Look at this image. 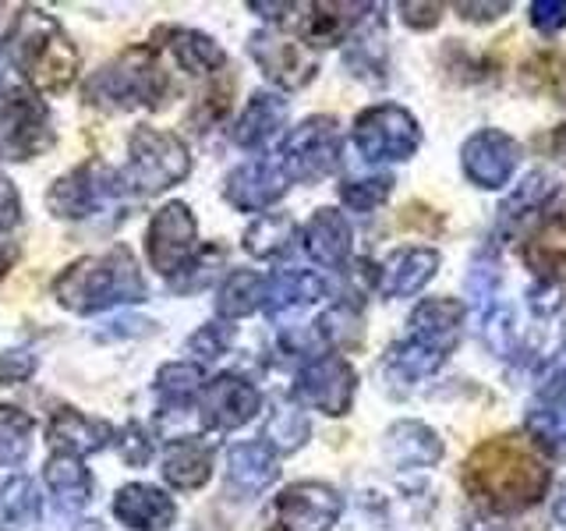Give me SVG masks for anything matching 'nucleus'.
I'll use <instances>...</instances> for the list:
<instances>
[{"label":"nucleus","instance_id":"nucleus-1","mask_svg":"<svg viewBox=\"0 0 566 531\" xmlns=\"http://www.w3.org/2000/svg\"><path fill=\"white\" fill-rule=\"evenodd\" d=\"M553 471L527 436L503 433L468 454L460 468V486L489 513H524L548 492Z\"/></svg>","mask_w":566,"mask_h":531},{"label":"nucleus","instance_id":"nucleus-2","mask_svg":"<svg viewBox=\"0 0 566 531\" xmlns=\"http://www.w3.org/2000/svg\"><path fill=\"white\" fill-rule=\"evenodd\" d=\"M4 50L25 85L40 93H64L78 79V50L64 25L43 8H18Z\"/></svg>","mask_w":566,"mask_h":531},{"label":"nucleus","instance_id":"nucleus-3","mask_svg":"<svg viewBox=\"0 0 566 531\" xmlns=\"http://www.w3.org/2000/svg\"><path fill=\"white\" fill-rule=\"evenodd\" d=\"M146 294L149 288L138 270V259L124 244L99 256L75 259L53 280V298L75 315H96L106 309L138 305V301H146Z\"/></svg>","mask_w":566,"mask_h":531},{"label":"nucleus","instance_id":"nucleus-4","mask_svg":"<svg viewBox=\"0 0 566 531\" xmlns=\"http://www.w3.org/2000/svg\"><path fill=\"white\" fill-rule=\"evenodd\" d=\"M170 93L167 71L159 67L156 46H132L120 58L106 61L99 71L85 79V103L99 111H138V106H159Z\"/></svg>","mask_w":566,"mask_h":531},{"label":"nucleus","instance_id":"nucleus-5","mask_svg":"<svg viewBox=\"0 0 566 531\" xmlns=\"http://www.w3.org/2000/svg\"><path fill=\"white\" fill-rule=\"evenodd\" d=\"M191 174V153L174 132L142 124L128 138V167L120 170L132 195H159Z\"/></svg>","mask_w":566,"mask_h":531},{"label":"nucleus","instance_id":"nucleus-6","mask_svg":"<svg viewBox=\"0 0 566 531\" xmlns=\"http://www.w3.org/2000/svg\"><path fill=\"white\" fill-rule=\"evenodd\" d=\"M57 132L50 124V106L22 82L0 79V159L22 164L46 153Z\"/></svg>","mask_w":566,"mask_h":531},{"label":"nucleus","instance_id":"nucleus-7","mask_svg":"<svg viewBox=\"0 0 566 531\" xmlns=\"http://www.w3.org/2000/svg\"><path fill=\"white\" fill-rule=\"evenodd\" d=\"M124 195L132 191L124 185L120 170H106L103 164H82L50 185L46 209L57 220H93L96 212L114 206Z\"/></svg>","mask_w":566,"mask_h":531},{"label":"nucleus","instance_id":"nucleus-8","mask_svg":"<svg viewBox=\"0 0 566 531\" xmlns=\"http://www.w3.org/2000/svg\"><path fill=\"white\" fill-rule=\"evenodd\" d=\"M340 124L329 114L305 117L287 132L280 146V164L291 181H323L340 167Z\"/></svg>","mask_w":566,"mask_h":531},{"label":"nucleus","instance_id":"nucleus-9","mask_svg":"<svg viewBox=\"0 0 566 531\" xmlns=\"http://www.w3.org/2000/svg\"><path fill=\"white\" fill-rule=\"evenodd\" d=\"M354 146L371 164L411 159L421 146V128L411 111L397 103H376L354 117Z\"/></svg>","mask_w":566,"mask_h":531},{"label":"nucleus","instance_id":"nucleus-10","mask_svg":"<svg viewBox=\"0 0 566 531\" xmlns=\"http://www.w3.org/2000/svg\"><path fill=\"white\" fill-rule=\"evenodd\" d=\"M146 256L159 277H177L199 256V223L188 202H167L153 212L146 230Z\"/></svg>","mask_w":566,"mask_h":531},{"label":"nucleus","instance_id":"nucleus-11","mask_svg":"<svg viewBox=\"0 0 566 531\" xmlns=\"http://www.w3.org/2000/svg\"><path fill=\"white\" fill-rule=\"evenodd\" d=\"M248 53H252L255 64L262 67V75L270 79L273 85L287 88V93H294V88H305L318 75L315 50L301 40V35H291V32H280V29L252 32V40H248Z\"/></svg>","mask_w":566,"mask_h":531},{"label":"nucleus","instance_id":"nucleus-12","mask_svg":"<svg viewBox=\"0 0 566 531\" xmlns=\"http://www.w3.org/2000/svg\"><path fill=\"white\" fill-rule=\"evenodd\" d=\"M344 510L340 492L326 482H294L270 507L265 531H329Z\"/></svg>","mask_w":566,"mask_h":531},{"label":"nucleus","instance_id":"nucleus-13","mask_svg":"<svg viewBox=\"0 0 566 531\" xmlns=\"http://www.w3.org/2000/svg\"><path fill=\"white\" fill-rule=\"evenodd\" d=\"M354 389H358V372H354V365L344 354H323V358L308 362L297 372L294 397L329 418H340L350 412Z\"/></svg>","mask_w":566,"mask_h":531},{"label":"nucleus","instance_id":"nucleus-14","mask_svg":"<svg viewBox=\"0 0 566 531\" xmlns=\"http://www.w3.org/2000/svg\"><path fill=\"white\" fill-rule=\"evenodd\" d=\"M521 164L517 138L503 128H482L460 146V167L474 188H503Z\"/></svg>","mask_w":566,"mask_h":531},{"label":"nucleus","instance_id":"nucleus-15","mask_svg":"<svg viewBox=\"0 0 566 531\" xmlns=\"http://www.w3.org/2000/svg\"><path fill=\"white\" fill-rule=\"evenodd\" d=\"M259 407H262V394L255 389V383H248L238 372H223V376L206 383L199 397V418L206 429L234 433L259 415Z\"/></svg>","mask_w":566,"mask_h":531},{"label":"nucleus","instance_id":"nucleus-16","mask_svg":"<svg viewBox=\"0 0 566 531\" xmlns=\"http://www.w3.org/2000/svg\"><path fill=\"white\" fill-rule=\"evenodd\" d=\"M287 188H291V177L283 170L280 156L276 159L259 156V159H248V164L227 174L223 195H227V202L241 212H262L273 202H280L283 195H287Z\"/></svg>","mask_w":566,"mask_h":531},{"label":"nucleus","instance_id":"nucleus-17","mask_svg":"<svg viewBox=\"0 0 566 531\" xmlns=\"http://www.w3.org/2000/svg\"><path fill=\"white\" fill-rule=\"evenodd\" d=\"M521 259L527 270L545 283L566 280V199L563 195L548 206V212L521 244Z\"/></svg>","mask_w":566,"mask_h":531},{"label":"nucleus","instance_id":"nucleus-18","mask_svg":"<svg viewBox=\"0 0 566 531\" xmlns=\"http://www.w3.org/2000/svg\"><path fill=\"white\" fill-rule=\"evenodd\" d=\"M376 8L379 4H329V0H323V4H301V11H305V14L294 18L297 35L312 50L347 43L354 35V29H358Z\"/></svg>","mask_w":566,"mask_h":531},{"label":"nucleus","instance_id":"nucleus-19","mask_svg":"<svg viewBox=\"0 0 566 531\" xmlns=\"http://www.w3.org/2000/svg\"><path fill=\"white\" fill-rule=\"evenodd\" d=\"M117 429L111 421L103 418H93V415H82L75 407H57V412L50 415V425H46V439L53 450L61 454H71V457H88V454H99L114 442Z\"/></svg>","mask_w":566,"mask_h":531},{"label":"nucleus","instance_id":"nucleus-20","mask_svg":"<svg viewBox=\"0 0 566 531\" xmlns=\"http://www.w3.org/2000/svg\"><path fill=\"white\" fill-rule=\"evenodd\" d=\"M114 518L132 531H167L177 518V503L164 489L146 482H128L114 492Z\"/></svg>","mask_w":566,"mask_h":531},{"label":"nucleus","instance_id":"nucleus-21","mask_svg":"<svg viewBox=\"0 0 566 531\" xmlns=\"http://www.w3.org/2000/svg\"><path fill=\"white\" fill-rule=\"evenodd\" d=\"M436 273H439L436 248H418V244L394 248V252L379 262V294L382 298L418 294Z\"/></svg>","mask_w":566,"mask_h":531},{"label":"nucleus","instance_id":"nucleus-22","mask_svg":"<svg viewBox=\"0 0 566 531\" xmlns=\"http://www.w3.org/2000/svg\"><path fill=\"white\" fill-rule=\"evenodd\" d=\"M329 294V283L312 273V270H283L280 277L270 280V291H265V315L273 319L276 326L291 323L301 312H308Z\"/></svg>","mask_w":566,"mask_h":531},{"label":"nucleus","instance_id":"nucleus-23","mask_svg":"<svg viewBox=\"0 0 566 531\" xmlns=\"http://www.w3.org/2000/svg\"><path fill=\"white\" fill-rule=\"evenodd\" d=\"M556 199L559 188L545 174H527L517 191L503 199L500 212H495V238H517V230H524L531 220H542Z\"/></svg>","mask_w":566,"mask_h":531},{"label":"nucleus","instance_id":"nucleus-24","mask_svg":"<svg viewBox=\"0 0 566 531\" xmlns=\"http://www.w3.org/2000/svg\"><path fill=\"white\" fill-rule=\"evenodd\" d=\"M280 478L276 450L265 442H238L227 450V489L238 492L241 500L265 492Z\"/></svg>","mask_w":566,"mask_h":531},{"label":"nucleus","instance_id":"nucleus-25","mask_svg":"<svg viewBox=\"0 0 566 531\" xmlns=\"http://www.w3.org/2000/svg\"><path fill=\"white\" fill-rule=\"evenodd\" d=\"M212 460H217V447L206 436H177L164 450V478L167 486L195 492L212 478Z\"/></svg>","mask_w":566,"mask_h":531},{"label":"nucleus","instance_id":"nucleus-26","mask_svg":"<svg viewBox=\"0 0 566 531\" xmlns=\"http://www.w3.org/2000/svg\"><path fill=\"white\" fill-rule=\"evenodd\" d=\"M382 8L371 11L365 22L354 29L344 50V64L354 79H361L368 85H382L386 82V67H389V46H386V25L379 18Z\"/></svg>","mask_w":566,"mask_h":531},{"label":"nucleus","instance_id":"nucleus-27","mask_svg":"<svg viewBox=\"0 0 566 531\" xmlns=\"http://www.w3.org/2000/svg\"><path fill=\"white\" fill-rule=\"evenodd\" d=\"M382 450L394 468H432L442 460V439L424 421H397L382 436Z\"/></svg>","mask_w":566,"mask_h":531},{"label":"nucleus","instance_id":"nucleus-28","mask_svg":"<svg viewBox=\"0 0 566 531\" xmlns=\"http://www.w3.org/2000/svg\"><path fill=\"white\" fill-rule=\"evenodd\" d=\"M460 323H464V305L457 298H424L411 312V336L450 358V351L460 344Z\"/></svg>","mask_w":566,"mask_h":531},{"label":"nucleus","instance_id":"nucleus-29","mask_svg":"<svg viewBox=\"0 0 566 531\" xmlns=\"http://www.w3.org/2000/svg\"><path fill=\"white\" fill-rule=\"evenodd\" d=\"M350 244H354V230L344 212H336L329 206L312 212V220L305 223V252L318 266L340 270V266H347V259H350Z\"/></svg>","mask_w":566,"mask_h":531},{"label":"nucleus","instance_id":"nucleus-30","mask_svg":"<svg viewBox=\"0 0 566 531\" xmlns=\"http://www.w3.org/2000/svg\"><path fill=\"white\" fill-rule=\"evenodd\" d=\"M156 40H164V50L188 75H220L227 67L223 46L199 29H159Z\"/></svg>","mask_w":566,"mask_h":531},{"label":"nucleus","instance_id":"nucleus-31","mask_svg":"<svg viewBox=\"0 0 566 531\" xmlns=\"http://www.w3.org/2000/svg\"><path fill=\"white\" fill-rule=\"evenodd\" d=\"M43 482L50 486L57 507L67 510V513L85 510L88 503H93V475H88V468L82 465V457H71V454L53 450L46 457Z\"/></svg>","mask_w":566,"mask_h":531},{"label":"nucleus","instance_id":"nucleus-32","mask_svg":"<svg viewBox=\"0 0 566 531\" xmlns=\"http://www.w3.org/2000/svg\"><path fill=\"white\" fill-rule=\"evenodd\" d=\"M283 121H287V100L276 93H262L259 88V93L248 100L241 117L234 121L230 138H234L241 149H259L283 128Z\"/></svg>","mask_w":566,"mask_h":531},{"label":"nucleus","instance_id":"nucleus-33","mask_svg":"<svg viewBox=\"0 0 566 531\" xmlns=\"http://www.w3.org/2000/svg\"><path fill=\"white\" fill-rule=\"evenodd\" d=\"M0 531H43V496L29 475L0 486Z\"/></svg>","mask_w":566,"mask_h":531},{"label":"nucleus","instance_id":"nucleus-34","mask_svg":"<svg viewBox=\"0 0 566 531\" xmlns=\"http://www.w3.org/2000/svg\"><path fill=\"white\" fill-rule=\"evenodd\" d=\"M206 389V368L199 362H170L156 372V397L164 412H181L191 400H199Z\"/></svg>","mask_w":566,"mask_h":531},{"label":"nucleus","instance_id":"nucleus-35","mask_svg":"<svg viewBox=\"0 0 566 531\" xmlns=\"http://www.w3.org/2000/svg\"><path fill=\"white\" fill-rule=\"evenodd\" d=\"M297 223L283 212H265V217L252 220L244 230V252L255 259H280L294 248Z\"/></svg>","mask_w":566,"mask_h":531},{"label":"nucleus","instance_id":"nucleus-36","mask_svg":"<svg viewBox=\"0 0 566 531\" xmlns=\"http://www.w3.org/2000/svg\"><path fill=\"white\" fill-rule=\"evenodd\" d=\"M442 365H447V354H439L436 347H424L421 341H415V336L386 351V376L394 383L411 386L418 379H429Z\"/></svg>","mask_w":566,"mask_h":531},{"label":"nucleus","instance_id":"nucleus-37","mask_svg":"<svg viewBox=\"0 0 566 531\" xmlns=\"http://www.w3.org/2000/svg\"><path fill=\"white\" fill-rule=\"evenodd\" d=\"M265 283L255 270H234L223 283H220V294H217V312L223 319H244L259 309H265Z\"/></svg>","mask_w":566,"mask_h":531},{"label":"nucleus","instance_id":"nucleus-38","mask_svg":"<svg viewBox=\"0 0 566 531\" xmlns=\"http://www.w3.org/2000/svg\"><path fill=\"white\" fill-rule=\"evenodd\" d=\"M308 418L297 412L291 400H273V412L265 418V429H262V442L273 447L276 454H291L301 450L308 439Z\"/></svg>","mask_w":566,"mask_h":531},{"label":"nucleus","instance_id":"nucleus-39","mask_svg":"<svg viewBox=\"0 0 566 531\" xmlns=\"http://www.w3.org/2000/svg\"><path fill=\"white\" fill-rule=\"evenodd\" d=\"M35 421L14 404H0V468H18L32 454Z\"/></svg>","mask_w":566,"mask_h":531},{"label":"nucleus","instance_id":"nucleus-40","mask_svg":"<svg viewBox=\"0 0 566 531\" xmlns=\"http://www.w3.org/2000/svg\"><path fill=\"white\" fill-rule=\"evenodd\" d=\"M318 344H333V347H358L361 344V309L358 301H340L323 312V319L315 323Z\"/></svg>","mask_w":566,"mask_h":531},{"label":"nucleus","instance_id":"nucleus-41","mask_svg":"<svg viewBox=\"0 0 566 531\" xmlns=\"http://www.w3.org/2000/svg\"><path fill=\"white\" fill-rule=\"evenodd\" d=\"M524 433L538 447L542 457H566V415L563 412L538 407V412L527 415Z\"/></svg>","mask_w":566,"mask_h":531},{"label":"nucleus","instance_id":"nucleus-42","mask_svg":"<svg viewBox=\"0 0 566 531\" xmlns=\"http://www.w3.org/2000/svg\"><path fill=\"white\" fill-rule=\"evenodd\" d=\"M394 191V174H368V177H350L340 185V202L354 212H368L389 199Z\"/></svg>","mask_w":566,"mask_h":531},{"label":"nucleus","instance_id":"nucleus-43","mask_svg":"<svg viewBox=\"0 0 566 531\" xmlns=\"http://www.w3.org/2000/svg\"><path fill=\"white\" fill-rule=\"evenodd\" d=\"M482 341L495 358H513V351H517V315L510 305H495L485 312Z\"/></svg>","mask_w":566,"mask_h":531},{"label":"nucleus","instance_id":"nucleus-44","mask_svg":"<svg viewBox=\"0 0 566 531\" xmlns=\"http://www.w3.org/2000/svg\"><path fill=\"white\" fill-rule=\"evenodd\" d=\"M223 259H227V252L220 244H212V248H206V252H199L195 256L181 273H177L170 283H174V291H181V294H195V291H202L206 283H212V277H217V270L223 266Z\"/></svg>","mask_w":566,"mask_h":531},{"label":"nucleus","instance_id":"nucleus-45","mask_svg":"<svg viewBox=\"0 0 566 531\" xmlns=\"http://www.w3.org/2000/svg\"><path fill=\"white\" fill-rule=\"evenodd\" d=\"M114 447H117L124 465H132V468H146L149 460H153V454H156L153 433L142 421H128V425H124V429L114 436Z\"/></svg>","mask_w":566,"mask_h":531},{"label":"nucleus","instance_id":"nucleus-46","mask_svg":"<svg viewBox=\"0 0 566 531\" xmlns=\"http://www.w3.org/2000/svg\"><path fill=\"white\" fill-rule=\"evenodd\" d=\"M230 344H234V326H227V323H206L199 333H191L188 354H195L199 362H217L220 354H227Z\"/></svg>","mask_w":566,"mask_h":531},{"label":"nucleus","instance_id":"nucleus-47","mask_svg":"<svg viewBox=\"0 0 566 531\" xmlns=\"http://www.w3.org/2000/svg\"><path fill=\"white\" fill-rule=\"evenodd\" d=\"M40 368V358L32 351L22 347H11L0 354V386H18V383H29Z\"/></svg>","mask_w":566,"mask_h":531},{"label":"nucleus","instance_id":"nucleus-48","mask_svg":"<svg viewBox=\"0 0 566 531\" xmlns=\"http://www.w3.org/2000/svg\"><path fill=\"white\" fill-rule=\"evenodd\" d=\"M538 400L545 407H556V412H563V407H566V326H563V354H559V362L553 365V372L545 376V383L538 389Z\"/></svg>","mask_w":566,"mask_h":531},{"label":"nucleus","instance_id":"nucleus-49","mask_svg":"<svg viewBox=\"0 0 566 531\" xmlns=\"http://www.w3.org/2000/svg\"><path fill=\"white\" fill-rule=\"evenodd\" d=\"M531 25L545 35H556L566 29V0H535L531 4Z\"/></svg>","mask_w":566,"mask_h":531},{"label":"nucleus","instance_id":"nucleus-50","mask_svg":"<svg viewBox=\"0 0 566 531\" xmlns=\"http://www.w3.org/2000/svg\"><path fill=\"white\" fill-rule=\"evenodd\" d=\"M18 223H22V195L0 174V235H8Z\"/></svg>","mask_w":566,"mask_h":531},{"label":"nucleus","instance_id":"nucleus-51","mask_svg":"<svg viewBox=\"0 0 566 531\" xmlns=\"http://www.w3.org/2000/svg\"><path fill=\"white\" fill-rule=\"evenodd\" d=\"M400 18H403V25H411L418 32L424 29H436L439 25V18H442V8L439 4H421V0H403V4L397 8Z\"/></svg>","mask_w":566,"mask_h":531},{"label":"nucleus","instance_id":"nucleus-52","mask_svg":"<svg viewBox=\"0 0 566 531\" xmlns=\"http://www.w3.org/2000/svg\"><path fill=\"white\" fill-rule=\"evenodd\" d=\"M495 280H500V266L495 262H474V270L468 277V291L471 298L478 301V305H485V301H492V291H495Z\"/></svg>","mask_w":566,"mask_h":531},{"label":"nucleus","instance_id":"nucleus-53","mask_svg":"<svg viewBox=\"0 0 566 531\" xmlns=\"http://www.w3.org/2000/svg\"><path fill=\"white\" fill-rule=\"evenodd\" d=\"M527 301H531V309H535V315H553V312L563 309V288H559V283L538 280L535 288L527 291Z\"/></svg>","mask_w":566,"mask_h":531},{"label":"nucleus","instance_id":"nucleus-54","mask_svg":"<svg viewBox=\"0 0 566 531\" xmlns=\"http://www.w3.org/2000/svg\"><path fill=\"white\" fill-rule=\"evenodd\" d=\"M432 212H436V209L421 206V202H411L407 209H400V227H407V230H411V227H421L424 235H432V230L439 235V230H442V220L432 217Z\"/></svg>","mask_w":566,"mask_h":531},{"label":"nucleus","instance_id":"nucleus-55","mask_svg":"<svg viewBox=\"0 0 566 531\" xmlns=\"http://www.w3.org/2000/svg\"><path fill=\"white\" fill-rule=\"evenodd\" d=\"M506 11H510L506 0H495V4H471V0H464V4H457V14L468 18V22H478V25H489L495 18H503Z\"/></svg>","mask_w":566,"mask_h":531},{"label":"nucleus","instance_id":"nucleus-56","mask_svg":"<svg viewBox=\"0 0 566 531\" xmlns=\"http://www.w3.org/2000/svg\"><path fill=\"white\" fill-rule=\"evenodd\" d=\"M542 146H548L556 156H566V121L559 124V128L548 132V138H542Z\"/></svg>","mask_w":566,"mask_h":531},{"label":"nucleus","instance_id":"nucleus-57","mask_svg":"<svg viewBox=\"0 0 566 531\" xmlns=\"http://www.w3.org/2000/svg\"><path fill=\"white\" fill-rule=\"evenodd\" d=\"M14 259H18V252H14V244H8V241H0V280L8 277V270L14 266Z\"/></svg>","mask_w":566,"mask_h":531},{"label":"nucleus","instance_id":"nucleus-58","mask_svg":"<svg viewBox=\"0 0 566 531\" xmlns=\"http://www.w3.org/2000/svg\"><path fill=\"white\" fill-rule=\"evenodd\" d=\"M11 22H14V18H8V8L0 4V46H4V40H8V32H11Z\"/></svg>","mask_w":566,"mask_h":531},{"label":"nucleus","instance_id":"nucleus-59","mask_svg":"<svg viewBox=\"0 0 566 531\" xmlns=\"http://www.w3.org/2000/svg\"><path fill=\"white\" fill-rule=\"evenodd\" d=\"M556 521L566 528V482H563V489H559V500H556Z\"/></svg>","mask_w":566,"mask_h":531},{"label":"nucleus","instance_id":"nucleus-60","mask_svg":"<svg viewBox=\"0 0 566 531\" xmlns=\"http://www.w3.org/2000/svg\"><path fill=\"white\" fill-rule=\"evenodd\" d=\"M559 96L566 100V67L559 71Z\"/></svg>","mask_w":566,"mask_h":531}]
</instances>
